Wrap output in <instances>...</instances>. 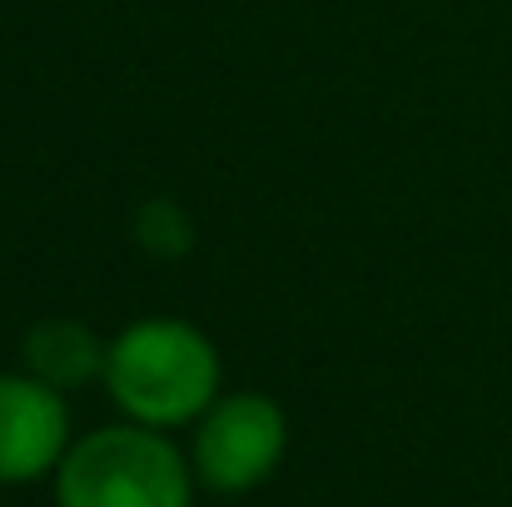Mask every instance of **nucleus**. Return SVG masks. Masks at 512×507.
I'll return each instance as SVG.
<instances>
[{
	"label": "nucleus",
	"instance_id": "2",
	"mask_svg": "<svg viewBox=\"0 0 512 507\" xmlns=\"http://www.w3.org/2000/svg\"><path fill=\"white\" fill-rule=\"evenodd\" d=\"M194 463L170 433L145 423H105L70 443L55 468L60 507H194Z\"/></svg>",
	"mask_w": 512,
	"mask_h": 507
},
{
	"label": "nucleus",
	"instance_id": "4",
	"mask_svg": "<svg viewBox=\"0 0 512 507\" xmlns=\"http://www.w3.org/2000/svg\"><path fill=\"white\" fill-rule=\"evenodd\" d=\"M70 403L35 373H0V488L40 483L70 453Z\"/></svg>",
	"mask_w": 512,
	"mask_h": 507
},
{
	"label": "nucleus",
	"instance_id": "1",
	"mask_svg": "<svg viewBox=\"0 0 512 507\" xmlns=\"http://www.w3.org/2000/svg\"><path fill=\"white\" fill-rule=\"evenodd\" d=\"M105 393L110 403L145 428H194L209 403L219 398L224 363L214 338L189 319H135L130 329L110 338L105 358Z\"/></svg>",
	"mask_w": 512,
	"mask_h": 507
},
{
	"label": "nucleus",
	"instance_id": "5",
	"mask_svg": "<svg viewBox=\"0 0 512 507\" xmlns=\"http://www.w3.org/2000/svg\"><path fill=\"white\" fill-rule=\"evenodd\" d=\"M105 358H110V343L80 319H40L20 343L25 373H35L40 383H50L60 393H75V388L105 378Z\"/></svg>",
	"mask_w": 512,
	"mask_h": 507
},
{
	"label": "nucleus",
	"instance_id": "3",
	"mask_svg": "<svg viewBox=\"0 0 512 507\" xmlns=\"http://www.w3.org/2000/svg\"><path fill=\"white\" fill-rule=\"evenodd\" d=\"M284 453H289V413L279 408V398L254 388L219 393L209 413L194 423V443H189L199 488L219 498H239L269 483Z\"/></svg>",
	"mask_w": 512,
	"mask_h": 507
},
{
	"label": "nucleus",
	"instance_id": "6",
	"mask_svg": "<svg viewBox=\"0 0 512 507\" xmlns=\"http://www.w3.org/2000/svg\"><path fill=\"white\" fill-rule=\"evenodd\" d=\"M130 229H135V244L150 259H184L194 249V219H189V209L179 199H165V194L145 199L135 209Z\"/></svg>",
	"mask_w": 512,
	"mask_h": 507
}]
</instances>
